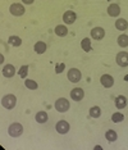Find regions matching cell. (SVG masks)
Here are the masks:
<instances>
[{
  "label": "cell",
  "mask_w": 128,
  "mask_h": 150,
  "mask_svg": "<svg viewBox=\"0 0 128 150\" xmlns=\"http://www.w3.org/2000/svg\"><path fill=\"white\" fill-rule=\"evenodd\" d=\"M81 78H82V74L77 68H70L68 71V80L70 82H78Z\"/></svg>",
  "instance_id": "277c9868"
},
{
  "label": "cell",
  "mask_w": 128,
  "mask_h": 150,
  "mask_svg": "<svg viewBox=\"0 0 128 150\" xmlns=\"http://www.w3.org/2000/svg\"><path fill=\"white\" fill-rule=\"evenodd\" d=\"M85 96V91L82 90L81 87H76L70 91V98L73 99L75 101H81Z\"/></svg>",
  "instance_id": "52a82bcc"
},
{
  "label": "cell",
  "mask_w": 128,
  "mask_h": 150,
  "mask_svg": "<svg viewBox=\"0 0 128 150\" xmlns=\"http://www.w3.org/2000/svg\"><path fill=\"white\" fill-rule=\"evenodd\" d=\"M69 101L67 100V99H64V98H60L58 99V100L55 101V109L58 112H60V113H64V112H67L69 109Z\"/></svg>",
  "instance_id": "3957f363"
},
{
  "label": "cell",
  "mask_w": 128,
  "mask_h": 150,
  "mask_svg": "<svg viewBox=\"0 0 128 150\" xmlns=\"http://www.w3.org/2000/svg\"><path fill=\"white\" fill-rule=\"evenodd\" d=\"M55 128H56V131L59 132V134H67V132L69 131V123L67 121H59L58 123L55 125Z\"/></svg>",
  "instance_id": "9c48e42d"
},
{
  "label": "cell",
  "mask_w": 128,
  "mask_h": 150,
  "mask_svg": "<svg viewBox=\"0 0 128 150\" xmlns=\"http://www.w3.org/2000/svg\"><path fill=\"white\" fill-rule=\"evenodd\" d=\"M90 115L92 118H99L100 115H101V109L99 107H92L90 109Z\"/></svg>",
  "instance_id": "7402d4cb"
},
{
  "label": "cell",
  "mask_w": 128,
  "mask_h": 150,
  "mask_svg": "<svg viewBox=\"0 0 128 150\" xmlns=\"http://www.w3.org/2000/svg\"><path fill=\"white\" fill-rule=\"evenodd\" d=\"M9 12H11L13 16H15V17H21V16H23V13H25V8H23L22 4H18V3H15V4H12L11 5V8H9Z\"/></svg>",
  "instance_id": "8992f818"
},
{
  "label": "cell",
  "mask_w": 128,
  "mask_h": 150,
  "mask_svg": "<svg viewBox=\"0 0 128 150\" xmlns=\"http://www.w3.org/2000/svg\"><path fill=\"white\" fill-rule=\"evenodd\" d=\"M36 122H39V123H45L46 121H48V113L46 112H39V113H36Z\"/></svg>",
  "instance_id": "ac0fdd59"
},
{
  "label": "cell",
  "mask_w": 128,
  "mask_h": 150,
  "mask_svg": "<svg viewBox=\"0 0 128 150\" xmlns=\"http://www.w3.org/2000/svg\"><path fill=\"white\" fill-rule=\"evenodd\" d=\"M35 52L37 53V54H44L46 52V44L44 42V41H39V42H36L35 44Z\"/></svg>",
  "instance_id": "e0dca14e"
},
{
  "label": "cell",
  "mask_w": 128,
  "mask_h": 150,
  "mask_svg": "<svg viewBox=\"0 0 128 150\" xmlns=\"http://www.w3.org/2000/svg\"><path fill=\"white\" fill-rule=\"evenodd\" d=\"M14 73H15V68H14V66H12V64H5V67L3 68V76L6 78L13 77Z\"/></svg>",
  "instance_id": "7c38bea8"
},
{
  "label": "cell",
  "mask_w": 128,
  "mask_h": 150,
  "mask_svg": "<svg viewBox=\"0 0 128 150\" xmlns=\"http://www.w3.org/2000/svg\"><path fill=\"white\" fill-rule=\"evenodd\" d=\"M8 134L12 137H19L23 134V127L21 123H12L8 128Z\"/></svg>",
  "instance_id": "7a4b0ae2"
},
{
  "label": "cell",
  "mask_w": 128,
  "mask_h": 150,
  "mask_svg": "<svg viewBox=\"0 0 128 150\" xmlns=\"http://www.w3.org/2000/svg\"><path fill=\"white\" fill-rule=\"evenodd\" d=\"M126 105H127V99L124 98L123 95H119V96L115 98V107H117L118 109L126 108Z\"/></svg>",
  "instance_id": "5bb4252c"
},
{
  "label": "cell",
  "mask_w": 128,
  "mask_h": 150,
  "mask_svg": "<svg viewBox=\"0 0 128 150\" xmlns=\"http://www.w3.org/2000/svg\"><path fill=\"white\" fill-rule=\"evenodd\" d=\"M76 18H77L76 13L72 12V11H68V12L64 13V16H63V22H65L67 25H72V23H75Z\"/></svg>",
  "instance_id": "8fae6325"
},
{
  "label": "cell",
  "mask_w": 128,
  "mask_h": 150,
  "mask_svg": "<svg viewBox=\"0 0 128 150\" xmlns=\"http://www.w3.org/2000/svg\"><path fill=\"white\" fill-rule=\"evenodd\" d=\"M64 68H65V64H64V63H58V64L55 66V72L58 73V74L62 73L63 71H64Z\"/></svg>",
  "instance_id": "4316f807"
},
{
  "label": "cell",
  "mask_w": 128,
  "mask_h": 150,
  "mask_svg": "<svg viewBox=\"0 0 128 150\" xmlns=\"http://www.w3.org/2000/svg\"><path fill=\"white\" fill-rule=\"evenodd\" d=\"M27 72H28V66H22V67H21V69L18 71L19 77H21V78H26Z\"/></svg>",
  "instance_id": "484cf974"
},
{
  "label": "cell",
  "mask_w": 128,
  "mask_h": 150,
  "mask_svg": "<svg viewBox=\"0 0 128 150\" xmlns=\"http://www.w3.org/2000/svg\"><path fill=\"white\" fill-rule=\"evenodd\" d=\"M25 85L27 88H30V90H36V88L39 87V85L35 82L33 80H26L25 81Z\"/></svg>",
  "instance_id": "cb8c5ba5"
},
{
  "label": "cell",
  "mask_w": 128,
  "mask_h": 150,
  "mask_svg": "<svg viewBox=\"0 0 128 150\" xmlns=\"http://www.w3.org/2000/svg\"><path fill=\"white\" fill-rule=\"evenodd\" d=\"M108 1H112V0H108Z\"/></svg>",
  "instance_id": "f546056e"
},
{
  "label": "cell",
  "mask_w": 128,
  "mask_h": 150,
  "mask_svg": "<svg viewBox=\"0 0 128 150\" xmlns=\"http://www.w3.org/2000/svg\"><path fill=\"white\" fill-rule=\"evenodd\" d=\"M118 45L120 47H127L128 46V36L127 35H120L118 37Z\"/></svg>",
  "instance_id": "44dd1931"
},
{
  "label": "cell",
  "mask_w": 128,
  "mask_h": 150,
  "mask_svg": "<svg viewBox=\"0 0 128 150\" xmlns=\"http://www.w3.org/2000/svg\"><path fill=\"white\" fill-rule=\"evenodd\" d=\"M104 36H105V30L101 27H95L91 30V37L94 40H101Z\"/></svg>",
  "instance_id": "ba28073f"
},
{
  "label": "cell",
  "mask_w": 128,
  "mask_h": 150,
  "mask_svg": "<svg viewBox=\"0 0 128 150\" xmlns=\"http://www.w3.org/2000/svg\"><path fill=\"white\" fill-rule=\"evenodd\" d=\"M120 13V8L118 4H110L108 6V14L110 17H118Z\"/></svg>",
  "instance_id": "4fadbf2b"
},
{
  "label": "cell",
  "mask_w": 128,
  "mask_h": 150,
  "mask_svg": "<svg viewBox=\"0 0 128 150\" xmlns=\"http://www.w3.org/2000/svg\"><path fill=\"white\" fill-rule=\"evenodd\" d=\"M124 80H126V81H128V76H126V77H124Z\"/></svg>",
  "instance_id": "f1b7e54d"
},
{
  "label": "cell",
  "mask_w": 128,
  "mask_h": 150,
  "mask_svg": "<svg viewBox=\"0 0 128 150\" xmlns=\"http://www.w3.org/2000/svg\"><path fill=\"white\" fill-rule=\"evenodd\" d=\"M124 119V115L122 113H114L112 115V121L114 122V123H118V122H122Z\"/></svg>",
  "instance_id": "d4e9b609"
},
{
  "label": "cell",
  "mask_w": 128,
  "mask_h": 150,
  "mask_svg": "<svg viewBox=\"0 0 128 150\" xmlns=\"http://www.w3.org/2000/svg\"><path fill=\"white\" fill-rule=\"evenodd\" d=\"M115 60H117L118 66H120V67H128V53L127 52L118 53Z\"/></svg>",
  "instance_id": "5b68a950"
},
{
  "label": "cell",
  "mask_w": 128,
  "mask_h": 150,
  "mask_svg": "<svg viewBox=\"0 0 128 150\" xmlns=\"http://www.w3.org/2000/svg\"><path fill=\"white\" fill-rule=\"evenodd\" d=\"M23 3H25V4H32L33 1H35V0H22Z\"/></svg>",
  "instance_id": "83f0119b"
},
{
  "label": "cell",
  "mask_w": 128,
  "mask_h": 150,
  "mask_svg": "<svg viewBox=\"0 0 128 150\" xmlns=\"http://www.w3.org/2000/svg\"><path fill=\"white\" fill-rule=\"evenodd\" d=\"M55 33L58 36H60V37H64V36L68 35V28H67L65 26H63V25H59V26L55 27Z\"/></svg>",
  "instance_id": "2e32d148"
},
{
  "label": "cell",
  "mask_w": 128,
  "mask_h": 150,
  "mask_svg": "<svg viewBox=\"0 0 128 150\" xmlns=\"http://www.w3.org/2000/svg\"><path fill=\"white\" fill-rule=\"evenodd\" d=\"M115 27H117V30H119V31H126L128 28V22L123 18H119L115 22Z\"/></svg>",
  "instance_id": "9a60e30c"
},
{
  "label": "cell",
  "mask_w": 128,
  "mask_h": 150,
  "mask_svg": "<svg viewBox=\"0 0 128 150\" xmlns=\"http://www.w3.org/2000/svg\"><path fill=\"white\" fill-rule=\"evenodd\" d=\"M105 137H106L108 141L113 142V141H115V140L118 139V135H117V132L114 131V129H108L106 134H105Z\"/></svg>",
  "instance_id": "d6986e66"
},
{
  "label": "cell",
  "mask_w": 128,
  "mask_h": 150,
  "mask_svg": "<svg viewBox=\"0 0 128 150\" xmlns=\"http://www.w3.org/2000/svg\"><path fill=\"white\" fill-rule=\"evenodd\" d=\"M15 104H17V98L12 94L5 95V96L1 99V105L5 109H13L15 107Z\"/></svg>",
  "instance_id": "6da1fadb"
},
{
  "label": "cell",
  "mask_w": 128,
  "mask_h": 150,
  "mask_svg": "<svg viewBox=\"0 0 128 150\" xmlns=\"http://www.w3.org/2000/svg\"><path fill=\"white\" fill-rule=\"evenodd\" d=\"M81 46H82V49L85 50L86 53H89L91 52V41H90V39H83L82 40V42H81Z\"/></svg>",
  "instance_id": "603a6c76"
},
{
  "label": "cell",
  "mask_w": 128,
  "mask_h": 150,
  "mask_svg": "<svg viewBox=\"0 0 128 150\" xmlns=\"http://www.w3.org/2000/svg\"><path fill=\"white\" fill-rule=\"evenodd\" d=\"M8 42L11 44L12 46H21L22 45V40H21V37H18V36H11L8 39Z\"/></svg>",
  "instance_id": "ffe728a7"
},
{
  "label": "cell",
  "mask_w": 128,
  "mask_h": 150,
  "mask_svg": "<svg viewBox=\"0 0 128 150\" xmlns=\"http://www.w3.org/2000/svg\"><path fill=\"white\" fill-rule=\"evenodd\" d=\"M100 82L103 83L104 87L109 88V87H112L114 85V78L110 76V74H103L101 78H100Z\"/></svg>",
  "instance_id": "30bf717a"
}]
</instances>
